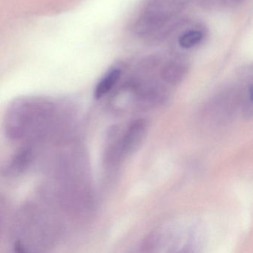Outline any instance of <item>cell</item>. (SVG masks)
<instances>
[{
	"label": "cell",
	"mask_w": 253,
	"mask_h": 253,
	"mask_svg": "<svg viewBox=\"0 0 253 253\" xmlns=\"http://www.w3.org/2000/svg\"><path fill=\"white\" fill-rule=\"evenodd\" d=\"M55 107L41 98L20 99L7 111L5 132L11 140L34 141L43 137L53 124Z\"/></svg>",
	"instance_id": "obj_1"
},
{
	"label": "cell",
	"mask_w": 253,
	"mask_h": 253,
	"mask_svg": "<svg viewBox=\"0 0 253 253\" xmlns=\"http://www.w3.org/2000/svg\"><path fill=\"white\" fill-rule=\"evenodd\" d=\"M35 158L33 148L27 146L18 151L2 169V174L5 177L20 175L29 168Z\"/></svg>",
	"instance_id": "obj_2"
},
{
	"label": "cell",
	"mask_w": 253,
	"mask_h": 253,
	"mask_svg": "<svg viewBox=\"0 0 253 253\" xmlns=\"http://www.w3.org/2000/svg\"><path fill=\"white\" fill-rule=\"evenodd\" d=\"M146 121L138 120L134 121L128 128L122 142V151L126 154H131L135 152L139 147L146 134Z\"/></svg>",
	"instance_id": "obj_3"
},
{
	"label": "cell",
	"mask_w": 253,
	"mask_h": 253,
	"mask_svg": "<svg viewBox=\"0 0 253 253\" xmlns=\"http://www.w3.org/2000/svg\"><path fill=\"white\" fill-rule=\"evenodd\" d=\"M121 72L119 69H113L109 72L97 84L94 91L96 99H100L112 89L118 83L121 77Z\"/></svg>",
	"instance_id": "obj_4"
},
{
	"label": "cell",
	"mask_w": 253,
	"mask_h": 253,
	"mask_svg": "<svg viewBox=\"0 0 253 253\" xmlns=\"http://www.w3.org/2000/svg\"><path fill=\"white\" fill-rule=\"evenodd\" d=\"M186 73V66L181 63H171L166 66L163 76L169 82L177 83L180 81Z\"/></svg>",
	"instance_id": "obj_5"
},
{
	"label": "cell",
	"mask_w": 253,
	"mask_h": 253,
	"mask_svg": "<svg viewBox=\"0 0 253 253\" xmlns=\"http://www.w3.org/2000/svg\"><path fill=\"white\" fill-rule=\"evenodd\" d=\"M203 37L204 35L201 31H189L180 37L179 45L183 48H192L202 41Z\"/></svg>",
	"instance_id": "obj_6"
},
{
	"label": "cell",
	"mask_w": 253,
	"mask_h": 253,
	"mask_svg": "<svg viewBox=\"0 0 253 253\" xmlns=\"http://www.w3.org/2000/svg\"><path fill=\"white\" fill-rule=\"evenodd\" d=\"M2 205L1 203H0V206ZM0 214H2V207H0ZM1 218V217H0Z\"/></svg>",
	"instance_id": "obj_7"
}]
</instances>
